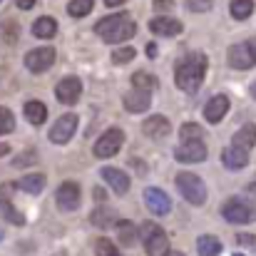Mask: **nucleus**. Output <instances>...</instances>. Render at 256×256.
<instances>
[{
  "label": "nucleus",
  "instance_id": "obj_1",
  "mask_svg": "<svg viewBox=\"0 0 256 256\" xmlns=\"http://www.w3.org/2000/svg\"><path fill=\"white\" fill-rule=\"evenodd\" d=\"M206 65H209V60H206L204 52H192V55H186V58L176 65V72H174L176 87L184 90V92H189V94H194V92L202 87V82H204Z\"/></svg>",
  "mask_w": 256,
  "mask_h": 256
},
{
  "label": "nucleus",
  "instance_id": "obj_2",
  "mask_svg": "<svg viewBox=\"0 0 256 256\" xmlns=\"http://www.w3.org/2000/svg\"><path fill=\"white\" fill-rule=\"evenodd\" d=\"M94 32H97L104 42L117 45V42L130 40V38L137 32V25H134V20H132L127 12H117V15L102 18V20L94 25Z\"/></svg>",
  "mask_w": 256,
  "mask_h": 256
},
{
  "label": "nucleus",
  "instance_id": "obj_3",
  "mask_svg": "<svg viewBox=\"0 0 256 256\" xmlns=\"http://www.w3.org/2000/svg\"><path fill=\"white\" fill-rule=\"evenodd\" d=\"M176 189L194 206H202L206 202V186L194 172H179L176 174Z\"/></svg>",
  "mask_w": 256,
  "mask_h": 256
},
{
  "label": "nucleus",
  "instance_id": "obj_4",
  "mask_svg": "<svg viewBox=\"0 0 256 256\" xmlns=\"http://www.w3.org/2000/svg\"><path fill=\"white\" fill-rule=\"evenodd\" d=\"M140 236L144 242V252L150 256H164L170 249V239L164 234V229L154 222H144L140 229Z\"/></svg>",
  "mask_w": 256,
  "mask_h": 256
},
{
  "label": "nucleus",
  "instance_id": "obj_5",
  "mask_svg": "<svg viewBox=\"0 0 256 256\" xmlns=\"http://www.w3.org/2000/svg\"><path fill=\"white\" fill-rule=\"evenodd\" d=\"M222 216L229 224H252V222H256V209L239 196H229L222 204Z\"/></svg>",
  "mask_w": 256,
  "mask_h": 256
},
{
  "label": "nucleus",
  "instance_id": "obj_6",
  "mask_svg": "<svg viewBox=\"0 0 256 256\" xmlns=\"http://www.w3.org/2000/svg\"><path fill=\"white\" fill-rule=\"evenodd\" d=\"M124 144V132L122 130H107L100 140H97V144H94V157H100V160H110V157H114L117 152H120V147Z\"/></svg>",
  "mask_w": 256,
  "mask_h": 256
},
{
  "label": "nucleus",
  "instance_id": "obj_7",
  "mask_svg": "<svg viewBox=\"0 0 256 256\" xmlns=\"http://www.w3.org/2000/svg\"><path fill=\"white\" fill-rule=\"evenodd\" d=\"M75 130H78V114L68 112V114L58 117V122L50 127V142L52 144H68L72 140Z\"/></svg>",
  "mask_w": 256,
  "mask_h": 256
},
{
  "label": "nucleus",
  "instance_id": "obj_8",
  "mask_svg": "<svg viewBox=\"0 0 256 256\" xmlns=\"http://www.w3.org/2000/svg\"><path fill=\"white\" fill-rule=\"evenodd\" d=\"M206 144L202 140H192V142H182L176 150H174V157L184 164H194V162H204L206 160Z\"/></svg>",
  "mask_w": 256,
  "mask_h": 256
},
{
  "label": "nucleus",
  "instance_id": "obj_9",
  "mask_svg": "<svg viewBox=\"0 0 256 256\" xmlns=\"http://www.w3.org/2000/svg\"><path fill=\"white\" fill-rule=\"evenodd\" d=\"M55 62V50L52 48H38V50H30L25 55V68L30 72H45L50 70Z\"/></svg>",
  "mask_w": 256,
  "mask_h": 256
},
{
  "label": "nucleus",
  "instance_id": "obj_10",
  "mask_svg": "<svg viewBox=\"0 0 256 256\" xmlns=\"http://www.w3.org/2000/svg\"><path fill=\"white\" fill-rule=\"evenodd\" d=\"M80 199H82V192H80V184L78 182H62L60 184V189H58V204H60V209L75 212L80 206Z\"/></svg>",
  "mask_w": 256,
  "mask_h": 256
},
{
  "label": "nucleus",
  "instance_id": "obj_11",
  "mask_svg": "<svg viewBox=\"0 0 256 256\" xmlns=\"http://www.w3.org/2000/svg\"><path fill=\"white\" fill-rule=\"evenodd\" d=\"M55 94H58V100H60L62 104H75V102L80 100V94H82L80 78H75V75L62 78V80L58 82V87H55Z\"/></svg>",
  "mask_w": 256,
  "mask_h": 256
},
{
  "label": "nucleus",
  "instance_id": "obj_12",
  "mask_svg": "<svg viewBox=\"0 0 256 256\" xmlns=\"http://www.w3.org/2000/svg\"><path fill=\"white\" fill-rule=\"evenodd\" d=\"M144 204H147V209H150L154 216H164V214H170V209H172L170 196H167L162 189H154V186L144 189Z\"/></svg>",
  "mask_w": 256,
  "mask_h": 256
},
{
  "label": "nucleus",
  "instance_id": "obj_13",
  "mask_svg": "<svg viewBox=\"0 0 256 256\" xmlns=\"http://www.w3.org/2000/svg\"><path fill=\"white\" fill-rule=\"evenodd\" d=\"M122 104H124V110H130V112H144V110H150V104H152V94H150V90H142V87H132L124 97H122Z\"/></svg>",
  "mask_w": 256,
  "mask_h": 256
},
{
  "label": "nucleus",
  "instance_id": "obj_14",
  "mask_svg": "<svg viewBox=\"0 0 256 256\" xmlns=\"http://www.w3.org/2000/svg\"><path fill=\"white\" fill-rule=\"evenodd\" d=\"M229 65L236 68V70H249L254 68V55L249 50V42H236L229 48Z\"/></svg>",
  "mask_w": 256,
  "mask_h": 256
},
{
  "label": "nucleus",
  "instance_id": "obj_15",
  "mask_svg": "<svg viewBox=\"0 0 256 256\" xmlns=\"http://www.w3.org/2000/svg\"><path fill=\"white\" fill-rule=\"evenodd\" d=\"M226 112H229V97H226V94H214V97L204 104V117H206V122H212V124L222 122Z\"/></svg>",
  "mask_w": 256,
  "mask_h": 256
},
{
  "label": "nucleus",
  "instance_id": "obj_16",
  "mask_svg": "<svg viewBox=\"0 0 256 256\" xmlns=\"http://www.w3.org/2000/svg\"><path fill=\"white\" fill-rule=\"evenodd\" d=\"M102 179L112 186V192L114 194H120V196H124L127 192H130V176L124 174V172L114 170V167H102Z\"/></svg>",
  "mask_w": 256,
  "mask_h": 256
},
{
  "label": "nucleus",
  "instance_id": "obj_17",
  "mask_svg": "<svg viewBox=\"0 0 256 256\" xmlns=\"http://www.w3.org/2000/svg\"><path fill=\"white\" fill-rule=\"evenodd\" d=\"M222 164L226 167V170L232 172H239L244 170L246 164H249V152L246 150H242V147H226L224 152H222Z\"/></svg>",
  "mask_w": 256,
  "mask_h": 256
},
{
  "label": "nucleus",
  "instance_id": "obj_18",
  "mask_svg": "<svg viewBox=\"0 0 256 256\" xmlns=\"http://www.w3.org/2000/svg\"><path fill=\"white\" fill-rule=\"evenodd\" d=\"M170 130H172L170 120L162 117V114H152V117L144 120V124H142V132H144L147 137H152V140H162V137H167Z\"/></svg>",
  "mask_w": 256,
  "mask_h": 256
},
{
  "label": "nucleus",
  "instance_id": "obj_19",
  "mask_svg": "<svg viewBox=\"0 0 256 256\" xmlns=\"http://www.w3.org/2000/svg\"><path fill=\"white\" fill-rule=\"evenodd\" d=\"M150 30H152L154 35L174 38V35H179V32H182V22H179V20H174V18H154V20L150 22Z\"/></svg>",
  "mask_w": 256,
  "mask_h": 256
},
{
  "label": "nucleus",
  "instance_id": "obj_20",
  "mask_svg": "<svg viewBox=\"0 0 256 256\" xmlns=\"http://www.w3.org/2000/svg\"><path fill=\"white\" fill-rule=\"evenodd\" d=\"M90 224L97 226V229H110V226H117V214L114 209H107V206H97L92 214H90Z\"/></svg>",
  "mask_w": 256,
  "mask_h": 256
},
{
  "label": "nucleus",
  "instance_id": "obj_21",
  "mask_svg": "<svg viewBox=\"0 0 256 256\" xmlns=\"http://www.w3.org/2000/svg\"><path fill=\"white\" fill-rule=\"evenodd\" d=\"M25 120L30 122V124H35V127H40V124H45V117H48V107H45V102H40V100H30V102H25Z\"/></svg>",
  "mask_w": 256,
  "mask_h": 256
},
{
  "label": "nucleus",
  "instance_id": "obj_22",
  "mask_svg": "<svg viewBox=\"0 0 256 256\" xmlns=\"http://www.w3.org/2000/svg\"><path fill=\"white\" fill-rule=\"evenodd\" d=\"M232 144L249 152V150L256 144V124H244L242 130H236L234 137H232Z\"/></svg>",
  "mask_w": 256,
  "mask_h": 256
},
{
  "label": "nucleus",
  "instance_id": "obj_23",
  "mask_svg": "<svg viewBox=\"0 0 256 256\" xmlns=\"http://www.w3.org/2000/svg\"><path fill=\"white\" fill-rule=\"evenodd\" d=\"M196 252H199V256H219L222 254V242L212 234H202L196 239Z\"/></svg>",
  "mask_w": 256,
  "mask_h": 256
},
{
  "label": "nucleus",
  "instance_id": "obj_24",
  "mask_svg": "<svg viewBox=\"0 0 256 256\" xmlns=\"http://www.w3.org/2000/svg\"><path fill=\"white\" fill-rule=\"evenodd\" d=\"M58 32V22H55V18H38L35 22H32V35L35 38H42V40H48V38H52Z\"/></svg>",
  "mask_w": 256,
  "mask_h": 256
},
{
  "label": "nucleus",
  "instance_id": "obj_25",
  "mask_svg": "<svg viewBox=\"0 0 256 256\" xmlns=\"http://www.w3.org/2000/svg\"><path fill=\"white\" fill-rule=\"evenodd\" d=\"M18 189L28 192V194H40L45 189V174H25L20 182H15Z\"/></svg>",
  "mask_w": 256,
  "mask_h": 256
},
{
  "label": "nucleus",
  "instance_id": "obj_26",
  "mask_svg": "<svg viewBox=\"0 0 256 256\" xmlns=\"http://www.w3.org/2000/svg\"><path fill=\"white\" fill-rule=\"evenodd\" d=\"M117 236H120V242L124 246H134L137 244V229H134V224L132 222H120L117 224Z\"/></svg>",
  "mask_w": 256,
  "mask_h": 256
},
{
  "label": "nucleus",
  "instance_id": "obj_27",
  "mask_svg": "<svg viewBox=\"0 0 256 256\" xmlns=\"http://www.w3.org/2000/svg\"><path fill=\"white\" fill-rule=\"evenodd\" d=\"M0 216L5 219V224H12V226H22V224H25V214H20L10 202L0 206Z\"/></svg>",
  "mask_w": 256,
  "mask_h": 256
},
{
  "label": "nucleus",
  "instance_id": "obj_28",
  "mask_svg": "<svg viewBox=\"0 0 256 256\" xmlns=\"http://www.w3.org/2000/svg\"><path fill=\"white\" fill-rule=\"evenodd\" d=\"M254 12V0H232V18L234 20H246Z\"/></svg>",
  "mask_w": 256,
  "mask_h": 256
},
{
  "label": "nucleus",
  "instance_id": "obj_29",
  "mask_svg": "<svg viewBox=\"0 0 256 256\" xmlns=\"http://www.w3.org/2000/svg\"><path fill=\"white\" fill-rule=\"evenodd\" d=\"M179 134H182V142H192V140H202V137H204L202 127H199V124H194V122H186V124H182Z\"/></svg>",
  "mask_w": 256,
  "mask_h": 256
},
{
  "label": "nucleus",
  "instance_id": "obj_30",
  "mask_svg": "<svg viewBox=\"0 0 256 256\" xmlns=\"http://www.w3.org/2000/svg\"><path fill=\"white\" fill-rule=\"evenodd\" d=\"M132 85L142 87V90H154L157 87V78L150 75V72H134L132 75Z\"/></svg>",
  "mask_w": 256,
  "mask_h": 256
},
{
  "label": "nucleus",
  "instance_id": "obj_31",
  "mask_svg": "<svg viewBox=\"0 0 256 256\" xmlns=\"http://www.w3.org/2000/svg\"><path fill=\"white\" fill-rule=\"evenodd\" d=\"M90 10H92V0H72V2L68 5V12H70L72 18H85Z\"/></svg>",
  "mask_w": 256,
  "mask_h": 256
},
{
  "label": "nucleus",
  "instance_id": "obj_32",
  "mask_svg": "<svg viewBox=\"0 0 256 256\" xmlns=\"http://www.w3.org/2000/svg\"><path fill=\"white\" fill-rule=\"evenodd\" d=\"M94 254L97 256H120L117 246L110 242V239H97L94 242Z\"/></svg>",
  "mask_w": 256,
  "mask_h": 256
},
{
  "label": "nucleus",
  "instance_id": "obj_33",
  "mask_svg": "<svg viewBox=\"0 0 256 256\" xmlns=\"http://www.w3.org/2000/svg\"><path fill=\"white\" fill-rule=\"evenodd\" d=\"M15 130V117L8 107H0V134H8Z\"/></svg>",
  "mask_w": 256,
  "mask_h": 256
},
{
  "label": "nucleus",
  "instance_id": "obj_34",
  "mask_svg": "<svg viewBox=\"0 0 256 256\" xmlns=\"http://www.w3.org/2000/svg\"><path fill=\"white\" fill-rule=\"evenodd\" d=\"M130 60H134V50H132V48H117V50L112 52V62H114V65H124V62H130Z\"/></svg>",
  "mask_w": 256,
  "mask_h": 256
},
{
  "label": "nucleus",
  "instance_id": "obj_35",
  "mask_svg": "<svg viewBox=\"0 0 256 256\" xmlns=\"http://www.w3.org/2000/svg\"><path fill=\"white\" fill-rule=\"evenodd\" d=\"M35 162H38V154H35L32 150H28V152H22V154H18V157L12 160V167L20 170V167H30V164H35Z\"/></svg>",
  "mask_w": 256,
  "mask_h": 256
},
{
  "label": "nucleus",
  "instance_id": "obj_36",
  "mask_svg": "<svg viewBox=\"0 0 256 256\" xmlns=\"http://www.w3.org/2000/svg\"><path fill=\"white\" fill-rule=\"evenodd\" d=\"M212 2H214V0H189L186 5H189V10H194V12H204V10L212 8Z\"/></svg>",
  "mask_w": 256,
  "mask_h": 256
},
{
  "label": "nucleus",
  "instance_id": "obj_37",
  "mask_svg": "<svg viewBox=\"0 0 256 256\" xmlns=\"http://www.w3.org/2000/svg\"><path fill=\"white\" fill-rule=\"evenodd\" d=\"M12 192H15V184H10V182H8V184H0V206L10 202Z\"/></svg>",
  "mask_w": 256,
  "mask_h": 256
},
{
  "label": "nucleus",
  "instance_id": "obj_38",
  "mask_svg": "<svg viewBox=\"0 0 256 256\" xmlns=\"http://www.w3.org/2000/svg\"><path fill=\"white\" fill-rule=\"evenodd\" d=\"M2 25H5L2 30H8V35H2V38L12 45V42H15V35H18V22H12V20H10V22H2Z\"/></svg>",
  "mask_w": 256,
  "mask_h": 256
},
{
  "label": "nucleus",
  "instance_id": "obj_39",
  "mask_svg": "<svg viewBox=\"0 0 256 256\" xmlns=\"http://www.w3.org/2000/svg\"><path fill=\"white\" fill-rule=\"evenodd\" d=\"M236 242H239V244H244L246 249H254L256 252V236L254 234H239V236H236Z\"/></svg>",
  "mask_w": 256,
  "mask_h": 256
},
{
  "label": "nucleus",
  "instance_id": "obj_40",
  "mask_svg": "<svg viewBox=\"0 0 256 256\" xmlns=\"http://www.w3.org/2000/svg\"><path fill=\"white\" fill-rule=\"evenodd\" d=\"M174 8V0H154V10H160V12H167Z\"/></svg>",
  "mask_w": 256,
  "mask_h": 256
},
{
  "label": "nucleus",
  "instance_id": "obj_41",
  "mask_svg": "<svg viewBox=\"0 0 256 256\" xmlns=\"http://www.w3.org/2000/svg\"><path fill=\"white\" fill-rule=\"evenodd\" d=\"M15 5L20 10H30V8H35V0H15Z\"/></svg>",
  "mask_w": 256,
  "mask_h": 256
},
{
  "label": "nucleus",
  "instance_id": "obj_42",
  "mask_svg": "<svg viewBox=\"0 0 256 256\" xmlns=\"http://www.w3.org/2000/svg\"><path fill=\"white\" fill-rule=\"evenodd\" d=\"M249 50H252V55H254V62H256V38L249 40Z\"/></svg>",
  "mask_w": 256,
  "mask_h": 256
},
{
  "label": "nucleus",
  "instance_id": "obj_43",
  "mask_svg": "<svg viewBox=\"0 0 256 256\" xmlns=\"http://www.w3.org/2000/svg\"><path fill=\"white\" fill-rule=\"evenodd\" d=\"M10 152V144H0V157H5Z\"/></svg>",
  "mask_w": 256,
  "mask_h": 256
},
{
  "label": "nucleus",
  "instance_id": "obj_44",
  "mask_svg": "<svg viewBox=\"0 0 256 256\" xmlns=\"http://www.w3.org/2000/svg\"><path fill=\"white\" fill-rule=\"evenodd\" d=\"M246 192H249V194H252V196H256V182H252V184H249V186H246Z\"/></svg>",
  "mask_w": 256,
  "mask_h": 256
},
{
  "label": "nucleus",
  "instance_id": "obj_45",
  "mask_svg": "<svg viewBox=\"0 0 256 256\" xmlns=\"http://www.w3.org/2000/svg\"><path fill=\"white\" fill-rule=\"evenodd\" d=\"M104 2H107V5H122L124 0H104Z\"/></svg>",
  "mask_w": 256,
  "mask_h": 256
},
{
  "label": "nucleus",
  "instance_id": "obj_46",
  "mask_svg": "<svg viewBox=\"0 0 256 256\" xmlns=\"http://www.w3.org/2000/svg\"><path fill=\"white\" fill-rule=\"evenodd\" d=\"M164 256H184V254H182V252H167Z\"/></svg>",
  "mask_w": 256,
  "mask_h": 256
},
{
  "label": "nucleus",
  "instance_id": "obj_47",
  "mask_svg": "<svg viewBox=\"0 0 256 256\" xmlns=\"http://www.w3.org/2000/svg\"><path fill=\"white\" fill-rule=\"evenodd\" d=\"M252 97L256 100V82H252Z\"/></svg>",
  "mask_w": 256,
  "mask_h": 256
},
{
  "label": "nucleus",
  "instance_id": "obj_48",
  "mask_svg": "<svg viewBox=\"0 0 256 256\" xmlns=\"http://www.w3.org/2000/svg\"><path fill=\"white\" fill-rule=\"evenodd\" d=\"M0 242H2V229H0Z\"/></svg>",
  "mask_w": 256,
  "mask_h": 256
},
{
  "label": "nucleus",
  "instance_id": "obj_49",
  "mask_svg": "<svg viewBox=\"0 0 256 256\" xmlns=\"http://www.w3.org/2000/svg\"><path fill=\"white\" fill-rule=\"evenodd\" d=\"M234 256H242V254H234Z\"/></svg>",
  "mask_w": 256,
  "mask_h": 256
}]
</instances>
